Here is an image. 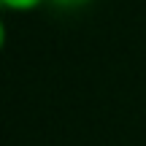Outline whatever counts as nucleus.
<instances>
[{"label":"nucleus","instance_id":"obj_1","mask_svg":"<svg viewBox=\"0 0 146 146\" xmlns=\"http://www.w3.org/2000/svg\"><path fill=\"white\" fill-rule=\"evenodd\" d=\"M43 3H49V0H0V8H5V11H33V8H38V5H43Z\"/></svg>","mask_w":146,"mask_h":146},{"label":"nucleus","instance_id":"obj_2","mask_svg":"<svg viewBox=\"0 0 146 146\" xmlns=\"http://www.w3.org/2000/svg\"><path fill=\"white\" fill-rule=\"evenodd\" d=\"M49 3L62 5V8H76V5H87V3H92V0H49Z\"/></svg>","mask_w":146,"mask_h":146},{"label":"nucleus","instance_id":"obj_3","mask_svg":"<svg viewBox=\"0 0 146 146\" xmlns=\"http://www.w3.org/2000/svg\"><path fill=\"white\" fill-rule=\"evenodd\" d=\"M5 38H8V30H5V22H3V16H0V52H3V46H5Z\"/></svg>","mask_w":146,"mask_h":146}]
</instances>
